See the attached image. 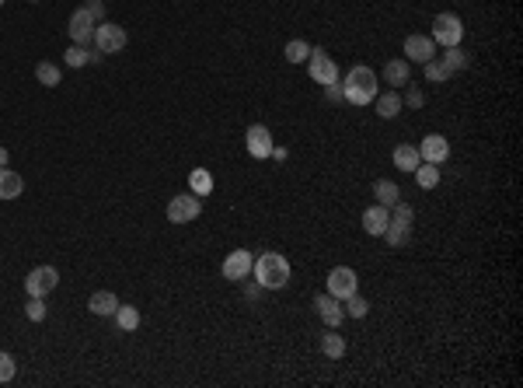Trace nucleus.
I'll return each mask as SVG.
<instances>
[{
	"label": "nucleus",
	"instance_id": "nucleus-1",
	"mask_svg": "<svg viewBox=\"0 0 523 388\" xmlns=\"http://www.w3.org/2000/svg\"><path fill=\"white\" fill-rule=\"evenodd\" d=\"M342 98L349 105H370L377 98V74L370 67H353L346 74V85H342Z\"/></svg>",
	"mask_w": 523,
	"mask_h": 388
},
{
	"label": "nucleus",
	"instance_id": "nucleus-2",
	"mask_svg": "<svg viewBox=\"0 0 523 388\" xmlns=\"http://www.w3.org/2000/svg\"><path fill=\"white\" fill-rule=\"evenodd\" d=\"M255 280L265 287V291H280L290 284V262L280 252H262L255 259Z\"/></svg>",
	"mask_w": 523,
	"mask_h": 388
},
{
	"label": "nucleus",
	"instance_id": "nucleus-3",
	"mask_svg": "<svg viewBox=\"0 0 523 388\" xmlns=\"http://www.w3.org/2000/svg\"><path fill=\"white\" fill-rule=\"evenodd\" d=\"M94 49H98L101 56H112V53L126 49V28L116 25V21H101V25H94Z\"/></svg>",
	"mask_w": 523,
	"mask_h": 388
},
{
	"label": "nucleus",
	"instance_id": "nucleus-4",
	"mask_svg": "<svg viewBox=\"0 0 523 388\" xmlns=\"http://www.w3.org/2000/svg\"><path fill=\"white\" fill-rule=\"evenodd\" d=\"M429 39L440 43L443 49H446V45H461V39H464L461 18H457V14H436V18H433V36H429Z\"/></svg>",
	"mask_w": 523,
	"mask_h": 388
},
{
	"label": "nucleus",
	"instance_id": "nucleus-5",
	"mask_svg": "<svg viewBox=\"0 0 523 388\" xmlns=\"http://www.w3.org/2000/svg\"><path fill=\"white\" fill-rule=\"evenodd\" d=\"M199 214H202V203L196 193H182V196H175L167 203V220L171 224H189V220H196Z\"/></svg>",
	"mask_w": 523,
	"mask_h": 388
},
{
	"label": "nucleus",
	"instance_id": "nucleus-6",
	"mask_svg": "<svg viewBox=\"0 0 523 388\" xmlns=\"http://www.w3.org/2000/svg\"><path fill=\"white\" fill-rule=\"evenodd\" d=\"M56 284H60L56 266H39V269H32V273H28L25 291H28V298H45V294H53V291H56Z\"/></svg>",
	"mask_w": 523,
	"mask_h": 388
},
{
	"label": "nucleus",
	"instance_id": "nucleus-7",
	"mask_svg": "<svg viewBox=\"0 0 523 388\" xmlns=\"http://www.w3.org/2000/svg\"><path fill=\"white\" fill-rule=\"evenodd\" d=\"M328 294L338 298V301H346L349 294H356V273L349 266H335L328 273Z\"/></svg>",
	"mask_w": 523,
	"mask_h": 388
},
{
	"label": "nucleus",
	"instance_id": "nucleus-8",
	"mask_svg": "<svg viewBox=\"0 0 523 388\" xmlns=\"http://www.w3.org/2000/svg\"><path fill=\"white\" fill-rule=\"evenodd\" d=\"M244 144H248V154L251 158H272V133H269V126H262V123H255V126H248V133H244Z\"/></svg>",
	"mask_w": 523,
	"mask_h": 388
},
{
	"label": "nucleus",
	"instance_id": "nucleus-9",
	"mask_svg": "<svg viewBox=\"0 0 523 388\" xmlns=\"http://www.w3.org/2000/svg\"><path fill=\"white\" fill-rule=\"evenodd\" d=\"M311 77L318 85H335L338 81V67H335V60L324 49H311Z\"/></svg>",
	"mask_w": 523,
	"mask_h": 388
},
{
	"label": "nucleus",
	"instance_id": "nucleus-10",
	"mask_svg": "<svg viewBox=\"0 0 523 388\" xmlns=\"http://www.w3.org/2000/svg\"><path fill=\"white\" fill-rule=\"evenodd\" d=\"M67 32H70L74 45L94 43V18H91L84 7H81V11H74V14H70V25H67Z\"/></svg>",
	"mask_w": 523,
	"mask_h": 388
},
{
	"label": "nucleus",
	"instance_id": "nucleus-11",
	"mask_svg": "<svg viewBox=\"0 0 523 388\" xmlns=\"http://www.w3.org/2000/svg\"><path fill=\"white\" fill-rule=\"evenodd\" d=\"M419 158H422V161H433V165H443V161L450 158V144H446V136L429 133V136L419 144Z\"/></svg>",
	"mask_w": 523,
	"mask_h": 388
},
{
	"label": "nucleus",
	"instance_id": "nucleus-12",
	"mask_svg": "<svg viewBox=\"0 0 523 388\" xmlns=\"http://www.w3.org/2000/svg\"><path fill=\"white\" fill-rule=\"evenodd\" d=\"M314 308H318V315H321V322L328 329H338L342 325V318H346V308L338 298H331V294H321V298H314Z\"/></svg>",
	"mask_w": 523,
	"mask_h": 388
},
{
	"label": "nucleus",
	"instance_id": "nucleus-13",
	"mask_svg": "<svg viewBox=\"0 0 523 388\" xmlns=\"http://www.w3.org/2000/svg\"><path fill=\"white\" fill-rule=\"evenodd\" d=\"M404 56L415 60V63H426V60L436 56V43H433L429 36H408V39H404Z\"/></svg>",
	"mask_w": 523,
	"mask_h": 388
},
{
	"label": "nucleus",
	"instance_id": "nucleus-14",
	"mask_svg": "<svg viewBox=\"0 0 523 388\" xmlns=\"http://www.w3.org/2000/svg\"><path fill=\"white\" fill-rule=\"evenodd\" d=\"M251 273V252L248 249H234L231 256L224 259V276L227 280H244Z\"/></svg>",
	"mask_w": 523,
	"mask_h": 388
},
{
	"label": "nucleus",
	"instance_id": "nucleus-15",
	"mask_svg": "<svg viewBox=\"0 0 523 388\" xmlns=\"http://www.w3.org/2000/svg\"><path fill=\"white\" fill-rule=\"evenodd\" d=\"M387 220H391V210L387 207H366L363 210V231L366 235H384V227H387Z\"/></svg>",
	"mask_w": 523,
	"mask_h": 388
},
{
	"label": "nucleus",
	"instance_id": "nucleus-16",
	"mask_svg": "<svg viewBox=\"0 0 523 388\" xmlns=\"http://www.w3.org/2000/svg\"><path fill=\"white\" fill-rule=\"evenodd\" d=\"M373 196H377V203H380V207H387V210H391V207L402 200V189H398L391 178H377V182H373Z\"/></svg>",
	"mask_w": 523,
	"mask_h": 388
},
{
	"label": "nucleus",
	"instance_id": "nucleus-17",
	"mask_svg": "<svg viewBox=\"0 0 523 388\" xmlns=\"http://www.w3.org/2000/svg\"><path fill=\"white\" fill-rule=\"evenodd\" d=\"M25 189V178L11 168H0V200H18Z\"/></svg>",
	"mask_w": 523,
	"mask_h": 388
},
{
	"label": "nucleus",
	"instance_id": "nucleus-18",
	"mask_svg": "<svg viewBox=\"0 0 523 388\" xmlns=\"http://www.w3.org/2000/svg\"><path fill=\"white\" fill-rule=\"evenodd\" d=\"M87 308L94 311V315H116V308H119V298L112 294V291H94L91 294V301H87Z\"/></svg>",
	"mask_w": 523,
	"mask_h": 388
},
{
	"label": "nucleus",
	"instance_id": "nucleus-19",
	"mask_svg": "<svg viewBox=\"0 0 523 388\" xmlns=\"http://www.w3.org/2000/svg\"><path fill=\"white\" fill-rule=\"evenodd\" d=\"M373 105H377V116L380 119H395L398 112H402V98L395 95V91H377V98H373Z\"/></svg>",
	"mask_w": 523,
	"mask_h": 388
},
{
	"label": "nucleus",
	"instance_id": "nucleus-20",
	"mask_svg": "<svg viewBox=\"0 0 523 388\" xmlns=\"http://www.w3.org/2000/svg\"><path fill=\"white\" fill-rule=\"evenodd\" d=\"M419 147H412V144H402V147H395V168H402V172H415L419 168Z\"/></svg>",
	"mask_w": 523,
	"mask_h": 388
},
{
	"label": "nucleus",
	"instance_id": "nucleus-21",
	"mask_svg": "<svg viewBox=\"0 0 523 388\" xmlns=\"http://www.w3.org/2000/svg\"><path fill=\"white\" fill-rule=\"evenodd\" d=\"M384 81H387L391 87L408 85V60H387V67H384Z\"/></svg>",
	"mask_w": 523,
	"mask_h": 388
},
{
	"label": "nucleus",
	"instance_id": "nucleus-22",
	"mask_svg": "<svg viewBox=\"0 0 523 388\" xmlns=\"http://www.w3.org/2000/svg\"><path fill=\"white\" fill-rule=\"evenodd\" d=\"M440 60H443V67H446L450 74H457V70H464V67L471 63V56H468L461 45H446V53H443Z\"/></svg>",
	"mask_w": 523,
	"mask_h": 388
},
{
	"label": "nucleus",
	"instance_id": "nucleus-23",
	"mask_svg": "<svg viewBox=\"0 0 523 388\" xmlns=\"http://www.w3.org/2000/svg\"><path fill=\"white\" fill-rule=\"evenodd\" d=\"M384 238H387V245H391V249H404V245L412 242V227L387 220V227H384Z\"/></svg>",
	"mask_w": 523,
	"mask_h": 388
},
{
	"label": "nucleus",
	"instance_id": "nucleus-24",
	"mask_svg": "<svg viewBox=\"0 0 523 388\" xmlns=\"http://www.w3.org/2000/svg\"><path fill=\"white\" fill-rule=\"evenodd\" d=\"M321 353L324 357H331V360H338L342 353H346V340L338 336V329H328L321 336Z\"/></svg>",
	"mask_w": 523,
	"mask_h": 388
},
{
	"label": "nucleus",
	"instance_id": "nucleus-25",
	"mask_svg": "<svg viewBox=\"0 0 523 388\" xmlns=\"http://www.w3.org/2000/svg\"><path fill=\"white\" fill-rule=\"evenodd\" d=\"M415 182H419L422 189H436V185H440V168H436L433 161H419V168H415Z\"/></svg>",
	"mask_w": 523,
	"mask_h": 388
},
{
	"label": "nucleus",
	"instance_id": "nucleus-26",
	"mask_svg": "<svg viewBox=\"0 0 523 388\" xmlns=\"http://www.w3.org/2000/svg\"><path fill=\"white\" fill-rule=\"evenodd\" d=\"M116 322H119V329L133 333V329L140 325V308H133V304H119V308H116Z\"/></svg>",
	"mask_w": 523,
	"mask_h": 388
},
{
	"label": "nucleus",
	"instance_id": "nucleus-27",
	"mask_svg": "<svg viewBox=\"0 0 523 388\" xmlns=\"http://www.w3.org/2000/svg\"><path fill=\"white\" fill-rule=\"evenodd\" d=\"M189 185H192L196 196H209L213 193V175L206 172V168H196V172L189 175Z\"/></svg>",
	"mask_w": 523,
	"mask_h": 388
},
{
	"label": "nucleus",
	"instance_id": "nucleus-28",
	"mask_svg": "<svg viewBox=\"0 0 523 388\" xmlns=\"http://www.w3.org/2000/svg\"><path fill=\"white\" fill-rule=\"evenodd\" d=\"M35 77H39V85L56 87V85H60V67H56V63H49V60H42L39 67H35Z\"/></svg>",
	"mask_w": 523,
	"mask_h": 388
},
{
	"label": "nucleus",
	"instance_id": "nucleus-29",
	"mask_svg": "<svg viewBox=\"0 0 523 388\" xmlns=\"http://www.w3.org/2000/svg\"><path fill=\"white\" fill-rule=\"evenodd\" d=\"M282 56H286L290 63H304V60L311 56V45L304 43V39H293V43H286V49H282Z\"/></svg>",
	"mask_w": 523,
	"mask_h": 388
},
{
	"label": "nucleus",
	"instance_id": "nucleus-30",
	"mask_svg": "<svg viewBox=\"0 0 523 388\" xmlns=\"http://www.w3.org/2000/svg\"><path fill=\"white\" fill-rule=\"evenodd\" d=\"M63 60H67V67H84V63H91V53H87L84 45H70V49L63 53Z\"/></svg>",
	"mask_w": 523,
	"mask_h": 388
},
{
	"label": "nucleus",
	"instance_id": "nucleus-31",
	"mask_svg": "<svg viewBox=\"0 0 523 388\" xmlns=\"http://www.w3.org/2000/svg\"><path fill=\"white\" fill-rule=\"evenodd\" d=\"M422 67H426V77H429V81H446V77H450V70L443 67V60H436V56L426 60Z\"/></svg>",
	"mask_w": 523,
	"mask_h": 388
},
{
	"label": "nucleus",
	"instance_id": "nucleus-32",
	"mask_svg": "<svg viewBox=\"0 0 523 388\" xmlns=\"http://www.w3.org/2000/svg\"><path fill=\"white\" fill-rule=\"evenodd\" d=\"M366 311H370V304L363 301L360 294H349V298H346V315H353V318H366Z\"/></svg>",
	"mask_w": 523,
	"mask_h": 388
},
{
	"label": "nucleus",
	"instance_id": "nucleus-33",
	"mask_svg": "<svg viewBox=\"0 0 523 388\" xmlns=\"http://www.w3.org/2000/svg\"><path fill=\"white\" fill-rule=\"evenodd\" d=\"M391 210H395V214H391V220H395V224H404V227H412L415 214H412V207H408V203H402V200H398V203H395Z\"/></svg>",
	"mask_w": 523,
	"mask_h": 388
},
{
	"label": "nucleus",
	"instance_id": "nucleus-34",
	"mask_svg": "<svg viewBox=\"0 0 523 388\" xmlns=\"http://www.w3.org/2000/svg\"><path fill=\"white\" fill-rule=\"evenodd\" d=\"M14 378V357L11 353H0V385H7Z\"/></svg>",
	"mask_w": 523,
	"mask_h": 388
},
{
	"label": "nucleus",
	"instance_id": "nucleus-35",
	"mask_svg": "<svg viewBox=\"0 0 523 388\" xmlns=\"http://www.w3.org/2000/svg\"><path fill=\"white\" fill-rule=\"evenodd\" d=\"M25 315H28L32 322H42V318H45V301H42V298H28V308H25Z\"/></svg>",
	"mask_w": 523,
	"mask_h": 388
},
{
	"label": "nucleus",
	"instance_id": "nucleus-36",
	"mask_svg": "<svg viewBox=\"0 0 523 388\" xmlns=\"http://www.w3.org/2000/svg\"><path fill=\"white\" fill-rule=\"evenodd\" d=\"M402 105H412V109H422V105H426V95H422V87H408V91H404V102Z\"/></svg>",
	"mask_w": 523,
	"mask_h": 388
},
{
	"label": "nucleus",
	"instance_id": "nucleus-37",
	"mask_svg": "<svg viewBox=\"0 0 523 388\" xmlns=\"http://www.w3.org/2000/svg\"><path fill=\"white\" fill-rule=\"evenodd\" d=\"M84 11H87L94 21H105V4H101V0H87V7H84Z\"/></svg>",
	"mask_w": 523,
	"mask_h": 388
},
{
	"label": "nucleus",
	"instance_id": "nucleus-38",
	"mask_svg": "<svg viewBox=\"0 0 523 388\" xmlns=\"http://www.w3.org/2000/svg\"><path fill=\"white\" fill-rule=\"evenodd\" d=\"M324 95H328V102H346L342 98V85L335 81V85H324Z\"/></svg>",
	"mask_w": 523,
	"mask_h": 388
},
{
	"label": "nucleus",
	"instance_id": "nucleus-39",
	"mask_svg": "<svg viewBox=\"0 0 523 388\" xmlns=\"http://www.w3.org/2000/svg\"><path fill=\"white\" fill-rule=\"evenodd\" d=\"M262 291H265V287H262V284H251V287H248V291H244V294H248V298H258V294H262Z\"/></svg>",
	"mask_w": 523,
	"mask_h": 388
},
{
	"label": "nucleus",
	"instance_id": "nucleus-40",
	"mask_svg": "<svg viewBox=\"0 0 523 388\" xmlns=\"http://www.w3.org/2000/svg\"><path fill=\"white\" fill-rule=\"evenodd\" d=\"M4 165H7V151L0 147V168H4Z\"/></svg>",
	"mask_w": 523,
	"mask_h": 388
},
{
	"label": "nucleus",
	"instance_id": "nucleus-41",
	"mask_svg": "<svg viewBox=\"0 0 523 388\" xmlns=\"http://www.w3.org/2000/svg\"><path fill=\"white\" fill-rule=\"evenodd\" d=\"M0 4H4V0H0Z\"/></svg>",
	"mask_w": 523,
	"mask_h": 388
}]
</instances>
